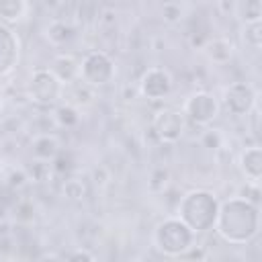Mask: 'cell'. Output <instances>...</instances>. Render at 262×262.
Here are the masks:
<instances>
[{"mask_svg":"<svg viewBox=\"0 0 262 262\" xmlns=\"http://www.w3.org/2000/svg\"><path fill=\"white\" fill-rule=\"evenodd\" d=\"M137 90L147 100H162L172 92V76L166 68H147L139 78Z\"/></svg>","mask_w":262,"mask_h":262,"instance_id":"obj_9","label":"cell"},{"mask_svg":"<svg viewBox=\"0 0 262 262\" xmlns=\"http://www.w3.org/2000/svg\"><path fill=\"white\" fill-rule=\"evenodd\" d=\"M186 10H188V6L182 4V2H164L162 8H160V14H162V20L164 23L178 25L186 16Z\"/></svg>","mask_w":262,"mask_h":262,"instance_id":"obj_18","label":"cell"},{"mask_svg":"<svg viewBox=\"0 0 262 262\" xmlns=\"http://www.w3.org/2000/svg\"><path fill=\"white\" fill-rule=\"evenodd\" d=\"M84 182L82 180H78V178H68L66 182H63V186H61V192H63V196L66 199H70V201H80L82 196H84Z\"/></svg>","mask_w":262,"mask_h":262,"instance_id":"obj_21","label":"cell"},{"mask_svg":"<svg viewBox=\"0 0 262 262\" xmlns=\"http://www.w3.org/2000/svg\"><path fill=\"white\" fill-rule=\"evenodd\" d=\"M213 229L223 242L231 246H244L258 235L260 209L242 196H229L227 201L219 203Z\"/></svg>","mask_w":262,"mask_h":262,"instance_id":"obj_1","label":"cell"},{"mask_svg":"<svg viewBox=\"0 0 262 262\" xmlns=\"http://www.w3.org/2000/svg\"><path fill=\"white\" fill-rule=\"evenodd\" d=\"M168 182V172L166 170H156L151 174V180H149V188L151 190H162Z\"/></svg>","mask_w":262,"mask_h":262,"instance_id":"obj_25","label":"cell"},{"mask_svg":"<svg viewBox=\"0 0 262 262\" xmlns=\"http://www.w3.org/2000/svg\"><path fill=\"white\" fill-rule=\"evenodd\" d=\"M66 262H94V256L88 252V250H74L68 258H66Z\"/></svg>","mask_w":262,"mask_h":262,"instance_id":"obj_27","label":"cell"},{"mask_svg":"<svg viewBox=\"0 0 262 262\" xmlns=\"http://www.w3.org/2000/svg\"><path fill=\"white\" fill-rule=\"evenodd\" d=\"M237 166L248 182L258 184L262 178V147L260 145L246 147L237 158Z\"/></svg>","mask_w":262,"mask_h":262,"instance_id":"obj_11","label":"cell"},{"mask_svg":"<svg viewBox=\"0 0 262 262\" xmlns=\"http://www.w3.org/2000/svg\"><path fill=\"white\" fill-rule=\"evenodd\" d=\"M20 57V41L18 35L4 23H0V78L10 74Z\"/></svg>","mask_w":262,"mask_h":262,"instance_id":"obj_10","label":"cell"},{"mask_svg":"<svg viewBox=\"0 0 262 262\" xmlns=\"http://www.w3.org/2000/svg\"><path fill=\"white\" fill-rule=\"evenodd\" d=\"M27 180H29V174H27L23 168L14 170V172L8 176V184H10L12 188H20V186H25V184H27Z\"/></svg>","mask_w":262,"mask_h":262,"instance_id":"obj_26","label":"cell"},{"mask_svg":"<svg viewBox=\"0 0 262 262\" xmlns=\"http://www.w3.org/2000/svg\"><path fill=\"white\" fill-rule=\"evenodd\" d=\"M151 127H154V133L158 135L160 141H164V143H176L184 135L186 119H184L182 111H176V108H160L154 115V119H151Z\"/></svg>","mask_w":262,"mask_h":262,"instance_id":"obj_8","label":"cell"},{"mask_svg":"<svg viewBox=\"0 0 262 262\" xmlns=\"http://www.w3.org/2000/svg\"><path fill=\"white\" fill-rule=\"evenodd\" d=\"M203 51H205V55L211 63L223 66V63L231 61V57L235 53V45L227 37H215V39H209L203 45Z\"/></svg>","mask_w":262,"mask_h":262,"instance_id":"obj_13","label":"cell"},{"mask_svg":"<svg viewBox=\"0 0 262 262\" xmlns=\"http://www.w3.org/2000/svg\"><path fill=\"white\" fill-rule=\"evenodd\" d=\"M242 39H244L246 47L258 51L260 45H262V23H258V25H244Z\"/></svg>","mask_w":262,"mask_h":262,"instance_id":"obj_20","label":"cell"},{"mask_svg":"<svg viewBox=\"0 0 262 262\" xmlns=\"http://www.w3.org/2000/svg\"><path fill=\"white\" fill-rule=\"evenodd\" d=\"M0 98H2V96H0ZM0 102H2V100H0Z\"/></svg>","mask_w":262,"mask_h":262,"instance_id":"obj_31","label":"cell"},{"mask_svg":"<svg viewBox=\"0 0 262 262\" xmlns=\"http://www.w3.org/2000/svg\"><path fill=\"white\" fill-rule=\"evenodd\" d=\"M154 246L164 256L178 258L194 248V233L178 217H166L154 227Z\"/></svg>","mask_w":262,"mask_h":262,"instance_id":"obj_3","label":"cell"},{"mask_svg":"<svg viewBox=\"0 0 262 262\" xmlns=\"http://www.w3.org/2000/svg\"><path fill=\"white\" fill-rule=\"evenodd\" d=\"M4 219H6V207H4L2 203H0V223H2Z\"/></svg>","mask_w":262,"mask_h":262,"instance_id":"obj_29","label":"cell"},{"mask_svg":"<svg viewBox=\"0 0 262 262\" xmlns=\"http://www.w3.org/2000/svg\"><path fill=\"white\" fill-rule=\"evenodd\" d=\"M184 262H192V260H184Z\"/></svg>","mask_w":262,"mask_h":262,"instance_id":"obj_30","label":"cell"},{"mask_svg":"<svg viewBox=\"0 0 262 262\" xmlns=\"http://www.w3.org/2000/svg\"><path fill=\"white\" fill-rule=\"evenodd\" d=\"M219 108H221V104H219L217 96L211 94V92L201 90V92L190 94L184 100L182 115H184V119L192 121L194 125H211L217 119Z\"/></svg>","mask_w":262,"mask_h":262,"instance_id":"obj_7","label":"cell"},{"mask_svg":"<svg viewBox=\"0 0 262 262\" xmlns=\"http://www.w3.org/2000/svg\"><path fill=\"white\" fill-rule=\"evenodd\" d=\"M31 151H33L35 160L51 162L59 154V141H57L55 135H49V133L35 135L33 141H31Z\"/></svg>","mask_w":262,"mask_h":262,"instance_id":"obj_14","label":"cell"},{"mask_svg":"<svg viewBox=\"0 0 262 262\" xmlns=\"http://www.w3.org/2000/svg\"><path fill=\"white\" fill-rule=\"evenodd\" d=\"M27 10L29 4L25 0H4L0 2V23H18Z\"/></svg>","mask_w":262,"mask_h":262,"instance_id":"obj_17","label":"cell"},{"mask_svg":"<svg viewBox=\"0 0 262 262\" xmlns=\"http://www.w3.org/2000/svg\"><path fill=\"white\" fill-rule=\"evenodd\" d=\"M115 74H117L115 61L104 51H90L80 61V80L90 88L106 86L108 82H113Z\"/></svg>","mask_w":262,"mask_h":262,"instance_id":"obj_4","label":"cell"},{"mask_svg":"<svg viewBox=\"0 0 262 262\" xmlns=\"http://www.w3.org/2000/svg\"><path fill=\"white\" fill-rule=\"evenodd\" d=\"M45 37L51 45H66L72 37H74V29L72 25H68L66 20L53 18L47 27H45Z\"/></svg>","mask_w":262,"mask_h":262,"instance_id":"obj_15","label":"cell"},{"mask_svg":"<svg viewBox=\"0 0 262 262\" xmlns=\"http://www.w3.org/2000/svg\"><path fill=\"white\" fill-rule=\"evenodd\" d=\"M258 92L248 82H231L223 88L221 102L229 115L248 117V113L258 104Z\"/></svg>","mask_w":262,"mask_h":262,"instance_id":"obj_6","label":"cell"},{"mask_svg":"<svg viewBox=\"0 0 262 262\" xmlns=\"http://www.w3.org/2000/svg\"><path fill=\"white\" fill-rule=\"evenodd\" d=\"M27 94L37 104H53L63 94V84L47 68H39L31 74L27 84Z\"/></svg>","mask_w":262,"mask_h":262,"instance_id":"obj_5","label":"cell"},{"mask_svg":"<svg viewBox=\"0 0 262 262\" xmlns=\"http://www.w3.org/2000/svg\"><path fill=\"white\" fill-rule=\"evenodd\" d=\"M53 164H51V170L55 172V174H68V172H72V168H74V160L70 158V154H57L53 160H51Z\"/></svg>","mask_w":262,"mask_h":262,"instance_id":"obj_22","label":"cell"},{"mask_svg":"<svg viewBox=\"0 0 262 262\" xmlns=\"http://www.w3.org/2000/svg\"><path fill=\"white\" fill-rule=\"evenodd\" d=\"M35 262H63V260H61L57 254H53V252H45V254H41Z\"/></svg>","mask_w":262,"mask_h":262,"instance_id":"obj_28","label":"cell"},{"mask_svg":"<svg viewBox=\"0 0 262 262\" xmlns=\"http://www.w3.org/2000/svg\"><path fill=\"white\" fill-rule=\"evenodd\" d=\"M235 12L244 25H258L262 23V2L260 0H246L235 2Z\"/></svg>","mask_w":262,"mask_h":262,"instance_id":"obj_16","label":"cell"},{"mask_svg":"<svg viewBox=\"0 0 262 262\" xmlns=\"http://www.w3.org/2000/svg\"><path fill=\"white\" fill-rule=\"evenodd\" d=\"M219 213V199L207 188H192L180 196L176 207V217L192 231L203 233L213 229Z\"/></svg>","mask_w":262,"mask_h":262,"instance_id":"obj_2","label":"cell"},{"mask_svg":"<svg viewBox=\"0 0 262 262\" xmlns=\"http://www.w3.org/2000/svg\"><path fill=\"white\" fill-rule=\"evenodd\" d=\"M53 119H55V123H57L59 127L70 129V127H76V125H78L80 115H78V111H76L72 104H61V106L55 108Z\"/></svg>","mask_w":262,"mask_h":262,"instance_id":"obj_19","label":"cell"},{"mask_svg":"<svg viewBox=\"0 0 262 262\" xmlns=\"http://www.w3.org/2000/svg\"><path fill=\"white\" fill-rule=\"evenodd\" d=\"M203 145L209 147V149H217V147L221 145V135H219V131H215V129L205 131V133H203Z\"/></svg>","mask_w":262,"mask_h":262,"instance_id":"obj_24","label":"cell"},{"mask_svg":"<svg viewBox=\"0 0 262 262\" xmlns=\"http://www.w3.org/2000/svg\"><path fill=\"white\" fill-rule=\"evenodd\" d=\"M51 164L49 162H41V160H35L33 162V166H31V178L33 180H39V182H43V180H47L49 176H51Z\"/></svg>","mask_w":262,"mask_h":262,"instance_id":"obj_23","label":"cell"},{"mask_svg":"<svg viewBox=\"0 0 262 262\" xmlns=\"http://www.w3.org/2000/svg\"><path fill=\"white\" fill-rule=\"evenodd\" d=\"M51 74L66 86V84H72L76 80H80V61L74 57V55H68V53H61V55H55L53 61H51Z\"/></svg>","mask_w":262,"mask_h":262,"instance_id":"obj_12","label":"cell"}]
</instances>
